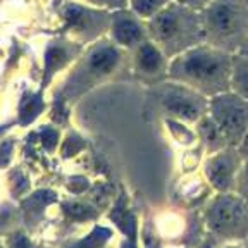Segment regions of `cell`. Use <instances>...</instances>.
<instances>
[{
	"mask_svg": "<svg viewBox=\"0 0 248 248\" xmlns=\"http://www.w3.org/2000/svg\"><path fill=\"white\" fill-rule=\"evenodd\" d=\"M170 76L205 93L226 92L231 86L232 54L214 45H195L178 54L169 66Z\"/></svg>",
	"mask_w": 248,
	"mask_h": 248,
	"instance_id": "1",
	"label": "cell"
},
{
	"mask_svg": "<svg viewBox=\"0 0 248 248\" xmlns=\"http://www.w3.org/2000/svg\"><path fill=\"white\" fill-rule=\"evenodd\" d=\"M152 31L155 38L167 48V52L181 54L205 40V28L202 14L183 4L166 5L154 16Z\"/></svg>",
	"mask_w": 248,
	"mask_h": 248,
	"instance_id": "2",
	"label": "cell"
},
{
	"mask_svg": "<svg viewBox=\"0 0 248 248\" xmlns=\"http://www.w3.org/2000/svg\"><path fill=\"white\" fill-rule=\"evenodd\" d=\"M205 38L214 46L232 50L248 40V7L243 0H212L203 14Z\"/></svg>",
	"mask_w": 248,
	"mask_h": 248,
	"instance_id": "3",
	"label": "cell"
},
{
	"mask_svg": "<svg viewBox=\"0 0 248 248\" xmlns=\"http://www.w3.org/2000/svg\"><path fill=\"white\" fill-rule=\"evenodd\" d=\"M214 121L224 138L240 140L248 129V100L240 95L219 93L212 100Z\"/></svg>",
	"mask_w": 248,
	"mask_h": 248,
	"instance_id": "4",
	"label": "cell"
},
{
	"mask_svg": "<svg viewBox=\"0 0 248 248\" xmlns=\"http://www.w3.org/2000/svg\"><path fill=\"white\" fill-rule=\"evenodd\" d=\"M164 104L170 112L185 119H197L202 112L203 100L193 88L179 83V86H169L164 92Z\"/></svg>",
	"mask_w": 248,
	"mask_h": 248,
	"instance_id": "5",
	"label": "cell"
},
{
	"mask_svg": "<svg viewBox=\"0 0 248 248\" xmlns=\"http://www.w3.org/2000/svg\"><path fill=\"white\" fill-rule=\"evenodd\" d=\"M243 217V205L236 198L224 197L217 202L210 214L212 226L216 229H229L241 221Z\"/></svg>",
	"mask_w": 248,
	"mask_h": 248,
	"instance_id": "6",
	"label": "cell"
},
{
	"mask_svg": "<svg viewBox=\"0 0 248 248\" xmlns=\"http://www.w3.org/2000/svg\"><path fill=\"white\" fill-rule=\"evenodd\" d=\"M136 66L140 71L147 74H157L166 69V59L164 54L152 43H145L140 46L138 57H136Z\"/></svg>",
	"mask_w": 248,
	"mask_h": 248,
	"instance_id": "7",
	"label": "cell"
},
{
	"mask_svg": "<svg viewBox=\"0 0 248 248\" xmlns=\"http://www.w3.org/2000/svg\"><path fill=\"white\" fill-rule=\"evenodd\" d=\"M209 178L219 190H226L231 181L232 174V157L229 154H222L216 159H212L207 167Z\"/></svg>",
	"mask_w": 248,
	"mask_h": 248,
	"instance_id": "8",
	"label": "cell"
},
{
	"mask_svg": "<svg viewBox=\"0 0 248 248\" xmlns=\"http://www.w3.org/2000/svg\"><path fill=\"white\" fill-rule=\"evenodd\" d=\"M231 88L236 95L248 100V57L243 54L232 55Z\"/></svg>",
	"mask_w": 248,
	"mask_h": 248,
	"instance_id": "9",
	"label": "cell"
},
{
	"mask_svg": "<svg viewBox=\"0 0 248 248\" xmlns=\"http://www.w3.org/2000/svg\"><path fill=\"white\" fill-rule=\"evenodd\" d=\"M114 36L123 45H135L143 38V30L133 17H119L114 23Z\"/></svg>",
	"mask_w": 248,
	"mask_h": 248,
	"instance_id": "10",
	"label": "cell"
},
{
	"mask_svg": "<svg viewBox=\"0 0 248 248\" xmlns=\"http://www.w3.org/2000/svg\"><path fill=\"white\" fill-rule=\"evenodd\" d=\"M169 0H135L133 5L140 16H155L167 5Z\"/></svg>",
	"mask_w": 248,
	"mask_h": 248,
	"instance_id": "11",
	"label": "cell"
},
{
	"mask_svg": "<svg viewBox=\"0 0 248 248\" xmlns=\"http://www.w3.org/2000/svg\"><path fill=\"white\" fill-rule=\"evenodd\" d=\"M178 2L183 5H188L191 9H200V7H207L212 0H178Z\"/></svg>",
	"mask_w": 248,
	"mask_h": 248,
	"instance_id": "12",
	"label": "cell"
},
{
	"mask_svg": "<svg viewBox=\"0 0 248 248\" xmlns=\"http://www.w3.org/2000/svg\"><path fill=\"white\" fill-rule=\"evenodd\" d=\"M241 152H243V155H247V157H248V133L245 135L243 143H241Z\"/></svg>",
	"mask_w": 248,
	"mask_h": 248,
	"instance_id": "13",
	"label": "cell"
},
{
	"mask_svg": "<svg viewBox=\"0 0 248 248\" xmlns=\"http://www.w3.org/2000/svg\"><path fill=\"white\" fill-rule=\"evenodd\" d=\"M14 248H28V243H26V240H23V238H19V240L16 241Z\"/></svg>",
	"mask_w": 248,
	"mask_h": 248,
	"instance_id": "14",
	"label": "cell"
},
{
	"mask_svg": "<svg viewBox=\"0 0 248 248\" xmlns=\"http://www.w3.org/2000/svg\"><path fill=\"white\" fill-rule=\"evenodd\" d=\"M243 188H245V191H247V195H248V166H247V169H245V181H243Z\"/></svg>",
	"mask_w": 248,
	"mask_h": 248,
	"instance_id": "15",
	"label": "cell"
},
{
	"mask_svg": "<svg viewBox=\"0 0 248 248\" xmlns=\"http://www.w3.org/2000/svg\"><path fill=\"white\" fill-rule=\"evenodd\" d=\"M241 54L247 55V57H248V40H247V42H245V45H243V52H241Z\"/></svg>",
	"mask_w": 248,
	"mask_h": 248,
	"instance_id": "16",
	"label": "cell"
}]
</instances>
